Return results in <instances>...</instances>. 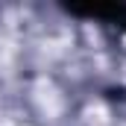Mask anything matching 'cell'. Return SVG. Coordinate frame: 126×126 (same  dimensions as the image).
<instances>
[{"label": "cell", "mask_w": 126, "mask_h": 126, "mask_svg": "<svg viewBox=\"0 0 126 126\" xmlns=\"http://www.w3.org/2000/svg\"><path fill=\"white\" fill-rule=\"evenodd\" d=\"M35 100H38V106H41V111L47 114V117H56L59 111H62V100H59V91L47 82H41L38 85V94H35Z\"/></svg>", "instance_id": "1"}, {"label": "cell", "mask_w": 126, "mask_h": 126, "mask_svg": "<svg viewBox=\"0 0 126 126\" xmlns=\"http://www.w3.org/2000/svg\"><path fill=\"white\" fill-rule=\"evenodd\" d=\"M85 126H109V111L97 103L85 111Z\"/></svg>", "instance_id": "2"}]
</instances>
